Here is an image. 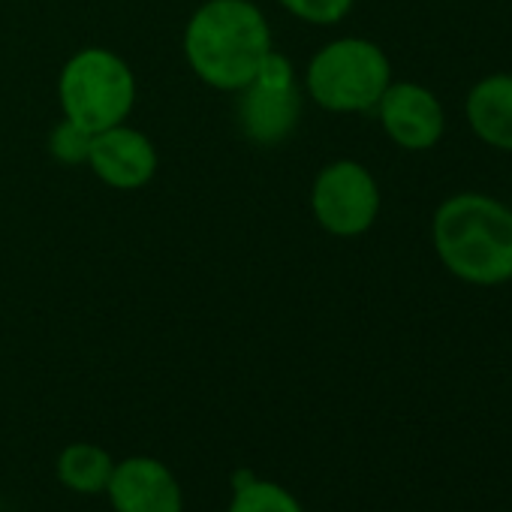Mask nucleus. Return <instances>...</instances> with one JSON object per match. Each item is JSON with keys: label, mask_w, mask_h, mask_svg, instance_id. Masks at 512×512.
Listing matches in <instances>:
<instances>
[{"label": "nucleus", "mask_w": 512, "mask_h": 512, "mask_svg": "<svg viewBox=\"0 0 512 512\" xmlns=\"http://www.w3.org/2000/svg\"><path fill=\"white\" fill-rule=\"evenodd\" d=\"M58 100L61 115L91 133L124 124L136 106L133 67L103 46L79 49L61 67Z\"/></svg>", "instance_id": "nucleus-4"}, {"label": "nucleus", "mask_w": 512, "mask_h": 512, "mask_svg": "<svg viewBox=\"0 0 512 512\" xmlns=\"http://www.w3.org/2000/svg\"><path fill=\"white\" fill-rule=\"evenodd\" d=\"M181 49L202 85L238 94L275 49V40L263 7L253 0H205L184 25Z\"/></svg>", "instance_id": "nucleus-1"}, {"label": "nucleus", "mask_w": 512, "mask_h": 512, "mask_svg": "<svg viewBox=\"0 0 512 512\" xmlns=\"http://www.w3.org/2000/svg\"><path fill=\"white\" fill-rule=\"evenodd\" d=\"M157 166H160V157H157L154 142L142 130L130 127L127 121L94 133L88 169L106 187L139 190L157 175Z\"/></svg>", "instance_id": "nucleus-9"}, {"label": "nucleus", "mask_w": 512, "mask_h": 512, "mask_svg": "<svg viewBox=\"0 0 512 512\" xmlns=\"http://www.w3.org/2000/svg\"><path fill=\"white\" fill-rule=\"evenodd\" d=\"M374 112L389 142L401 151H431L446 133V109L440 97L419 82L392 79Z\"/></svg>", "instance_id": "nucleus-6"}, {"label": "nucleus", "mask_w": 512, "mask_h": 512, "mask_svg": "<svg viewBox=\"0 0 512 512\" xmlns=\"http://www.w3.org/2000/svg\"><path fill=\"white\" fill-rule=\"evenodd\" d=\"M226 512H305V506L287 485L256 476L250 485L232 491Z\"/></svg>", "instance_id": "nucleus-12"}, {"label": "nucleus", "mask_w": 512, "mask_h": 512, "mask_svg": "<svg viewBox=\"0 0 512 512\" xmlns=\"http://www.w3.org/2000/svg\"><path fill=\"white\" fill-rule=\"evenodd\" d=\"M392 79V61L380 43L338 37L311 55L305 67V94L332 115H365L377 109Z\"/></svg>", "instance_id": "nucleus-3"}, {"label": "nucleus", "mask_w": 512, "mask_h": 512, "mask_svg": "<svg viewBox=\"0 0 512 512\" xmlns=\"http://www.w3.org/2000/svg\"><path fill=\"white\" fill-rule=\"evenodd\" d=\"M106 500L112 512H184V488L175 470L154 455L115 461Z\"/></svg>", "instance_id": "nucleus-7"}, {"label": "nucleus", "mask_w": 512, "mask_h": 512, "mask_svg": "<svg viewBox=\"0 0 512 512\" xmlns=\"http://www.w3.org/2000/svg\"><path fill=\"white\" fill-rule=\"evenodd\" d=\"M256 476H260L256 470H250V467H238V470L232 473V482H229V485H232V491H235V488H244V485H250Z\"/></svg>", "instance_id": "nucleus-15"}, {"label": "nucleus", "mask_w": 512, "mask_h": 512, "mask_svg": "<svg viewBox=\"0 0 512 512\" xmlns=\"http://www.w3.org/2000/svg\"><path fill=\"white\" fill-rule=\"evenodd\" d=\"M115 458L106 446L91 440H73L67 443L55 458V476L58 482L82 497L106 494V485L112 479Z\"/></svg>", "instance_id": "nucleus-11"}, {"label": "nucleus", "mask_w": 512, "mask_h": 512, "mask_svg": "<svg viewBox=\"0 0 512 512\" xmlns=\"http://www.w3.org/2000/svg\"><path fill=\"white\" fill-rule=\"evenodd\" d=\"M235 124L241 136L260 148L287 142L302 118V91L296 85L250 82L235 94Z\"/></svg>", "instance_id": "nucleus-8"}, {"label": "nucleus", "mask_w": 512, "mask_h": 512, "mask_svg": "<svg viewBox=\"0 0 512 512\" xmlns=\"http://www.w3.org/2000/svg\"><path fill=\"white\" fill-rule=\"evenodd\" d=\"M91 142H94V133L61 118L52 133H49V154L64 163V166H88V154H91Z\"/></svg>", "instance_id": "nucleus-13"}, {"label": "nucleus", "mask_w": 512, "mask_h": 512, "mask_svg": "<svg viewBox=\"0 0 512 512\" xmlns=\"http://www.w3.org/2000/svg\"><path fill=\"white\" fill-rule=\"evenodd\" d=\"M383 208V193L374 172L350 157L326 163L311 184V214L317 226L335 238L365 235Z\"/></svg>", "instance_id": "nucleus-5"}, {"label": "nucleus", "mask_w": 512, "mask_h": 512, "mask_svg": "<svg viewBox=\"0 0 512 512\" xmlns=\"http://www.w3.org/2000/svg\"><path fill=\"white\" fill-rule=\"evenodd\" d=\"M281 10H287L293 19L305 22V25H317V28H329L344 22L356 0H278Z\"/></svg>", "instance_id": "nucleus-14"}, {"label": "nucleus", "mask_w": 512, "mask_h": 512, "mask_svg": "<svg viewBox=\"0 0 512 512\" xmlns=\"http://www.w3.org/2000/svg\"><path fill=\"white\" fill-rule=\"evenodd\" d=\"M431 244L440 266L470 287L512 281V208L491 193H452L431 217Z\"/></svg>", "instance_id": "nucleus-2"}, {"label": "nucleus", "mask_w": 512, "mask_h": 512, "mask_svg": "<svg viewBox=\"0 0 512 512\" xmlns=\"http://www.w3.org/2000/svg\"><path fill=\"white\" fill-rule=\"evenodd\" d=\"M470 133L503 154H512V73H488L464 97Z\"/></svg>", "instance_id": "nucleus-10"}]
</instances>
